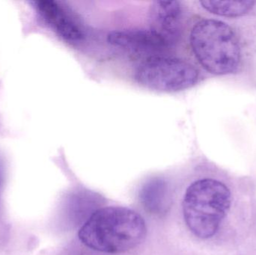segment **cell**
<instances>
[{
	"label": "cell",
	"mask_w": 256,
	"mask_h": 255,
	"mask_svg": "<svg viewBox=\"0 0 256 255\" xmlns=\"http://www.w3.org/2000/svg\"><path fill=\"white\" fill-rule=\"evenodd\" d=\"M203 8L218 16L236 17L243 16L254 7V1H200Z\"/></svg>",
	"instance_id": "9"
},
{
	"label": "cell",
	"mask_w": 256,
	"mask_h": 255,
	"mask_svg": "<svg viewBox=\"0 0 256 255\" xmlns=\"http://www.w3.org/2000/svg\"><path fill=\"white\" fill-rule=\"evenodd\" d=\"M2 184V168L1 166H0V187H1Z\"/></svg>",
	"instance_id": "10"
},
{
	"label": "cell",
	"mask_w": 256,
	"mask_h": 255,
	"mask_svg": "<svg viewBox=\"0 0 256 255\" xmlns=\"http://www.w3.org/2000/svg\"><path fill=\"white\" fill-rule=\"evenodd\" d=\"M140 202L146 211L154 215H164L170 205L168 184L160 178L150 180L140 190Z\"/></svg>",
	"instance_id": "8"
},
{
	"label": "cell",
	"mask_w": 256,
	"mask_h": 255,
	"mask_svg": "<svg viewBox=\"0 0 256 255\" xmlns=\"http://www.w3.org/2000/svg\"><path fill=\"white\" fill-rule=\"evenodd\" d=\"M108 42L132 55L146 57L164 55L172 45L152 28H132L111 31Z\"/></svg>",
	"instance_id": "5"
},
{
	"label": "cell",
	"mask_w": 256,
	"mask_h": 255,
	"mask_svg": "<svg viewBox=\"0 0 256 255\" xmlns=\"http://www.w3.org/2000/svg\"><path fill=\"white\" fill-rule=\"evenodd\" d=\"M192 52L209 73L226 75L238 70L242 61L238 38L222 21L206 19L192 27L190 35Z\"/></svg>",
	"instance_id": "2"
},
{
	"label": "cell",
	"mask_w": 256,
	"mask_h": 255,
	"mask_svg": "<svg viewBox=\"0 0 256 255\" xmlns=\"http://www.w3.org/2000/svg\"><path fill=\"white\" fill-rule=\"evenodd\" d=\"M146 235V223L141 216L121 207L94 211L78 234L86 247L108 254L132 250L144 241Z\"/></svg>",
	"instance_id": "1"
},
{
	"label": "cell",
	"mask_w": 256,
	"mask_h": 255,
	"mask_svg": "<svg viewBox=\"0 0 256 255\" xmlns=\"http://www.w3.org/2000/svg\"><path fill=\"white\" fill-rule=\"evenodd\" d=\"M135 79L141 86L161 92H176L194 86L198 70L190 63L160 55L144 59L137 67Z\"/></svg>",
	"instance_id": "4"
},
{
	"label": "cell",
	"mask_w": 256,
	"mask_h": 255,
	"mask_svg": "<svg viewBox=\"0 0 256 255\" xmlns=\"http://www.w3.org/2000/svg\"><path fill=\"white\" fill-rule=\"evenodd\" d=\"M228 187L214 179L191 184L185 193L183 213L188 229L197 238L208 239L216 235L231 207Z\"/></svg>",
	"instance_id": "3"
},
{
	"label": "cell",
	"mask_w": 256,
	"mask_h": 255,
	"mask_svg": "<svg viewBox=\"0 0 256 255\" xmlns=\"http://www.w3.org/2000/svg\"><path fill=\"white\" fill-rule=\"evenodd\" d=\"M31 3L45 23L64 41L78 44L84 40L85 32L82 25L62 3L54 0H39Z\"/></svg>",
	"instance_id": "6"
},
{
	"label": "cell",
	"mask_w": 256,
	"mask_h": 255,
	"mask_svg": "<svg viewBox=\"0 0 256 255\" xmlns=\"http://www.w3.org/2000/svg\"><path fill=\"white\" fill-rule=\"evenodd\" d=\"M182 13L180 1H153L149 11L150 28L173 45L180 35Z\"/></svg>",
	"instance_id": "7"
}]
</instances>
